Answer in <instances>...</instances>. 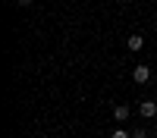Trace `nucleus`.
Here are the masks:
<instances>
[{"mask_svg": "<svg viewBox=\"0 0 157 138\" xmlns=\"http://www.w3.org/2000/svg\"><path fill=\"white\" fill-rule=\"evenodd\" d=\"M126 47H129V50H141V47H145V35H129Z\"/></svg>", "mask_w": 157, "mask_h": 138, "instance_id": "obj_4", "label": "nucleus"}, {"mask_svg": "<svg viewBox=\"0 0 157 138\" xmlns=\"http://www.w3.org/2000/svg\"><path fill=\"white\" fill-rule=\"evenodd\" d=\"M110 138H132V132H126L123 125H116V129L110 132Z\"/></svg>", "mask_w": 157, "mask_h": 138, "instance_id": "obj_5", "label": "nucleus"}, {"mask_svg": "<svg viewBox=\"0 0 157 138\" xmlns=\"http://www.w3.org/2000/svg\"><path fill=\"white\" fill-rule=\"evenodd\" d=\"M19 6H32V0H19Z\"/></svg>", "mask_w": 157, "mask_h": 138, "instance_id": "obj_7", "label": "nucleus"}, {"mask_svg": "<svg viewBox=\"0 0 157 138\" xmlns=\"http://www.w3.org/2000/svg\"><path fill=\"white\" fill-rule=\"evenodd\" d=\"M132 79H135L138 85H148V82H151V66H145V63H138V66L132 69Z\"/></svg>", "mask_w": 157, "mask_h": 138, "instance_id": "obj_1", "label": "nucleus"}, {"mask_svg": "<svg viewBox=\"0 0 157 138\" xmlns=\"http://www.w3.org/2000/svg\"><path fill=\"white\" fill-rule=\"evenodd\" d=\"M138 113H141L145 119H154V116H157V100H141Z\"/></svg>", "mask_w": 157, "mask_h": 138, "instance_id": "obj_2", "label": "nucleus"}, {"mask_svg": "<svg viewBox=\"0 0 157 138\" xmlns=\"http://www.w3.org/2000/svg\"><path fill=\"white\" fill-rule=\"evenodd\" d=\"M132 138H148V132H145V129H138V132H132Z\"/></svg>", "mask_w": 157, "mask_h": 138, "instance_id": "obj_6", "label": "nucleus"}, {"mask_svg": "<svg viewBox=\"0 0 157 138\" xmlns=\"http://www.w3.org/2000/svg\"><path fill=\"white\" fill-rule=\"evenodd\" d=\"M129 113H132V110H129L126 104H116V107H113V119H116V122H120V125H123V122L129 119Z\"/></svg>", "mask_w": 157, "mask_h": 138, "instance_id": "obj_3", "label": "nucleus"}]
</instances>
